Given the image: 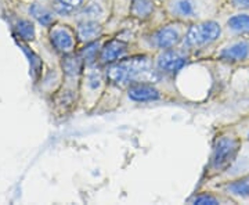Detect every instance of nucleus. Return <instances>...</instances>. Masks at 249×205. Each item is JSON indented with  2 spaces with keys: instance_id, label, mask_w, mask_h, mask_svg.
I'll return each instance as SVG.
<instances>
[{
  "instance_id": "nucleus-10",
  "label": "nucleus",
  "mask_w": 249,
  "mask_h": 205,
  "mask_svg": "<svg viewBox=\"0 0 249 205\" xmlns=\"http://www.w3.org/2000/svg\"><path fill=\"white\" fill-rule=\"evenodd\" d=\"M52 37H53L55 47L60 49L61 52H71L73 49V37L68 29H65V28L55 29L52 34Z\"/></svg>"
},
{
  "instance_id": "nucleus-23",
  "label": "nucleus",
  "mask_w": 249,
  "mask_h": 205,
  "mask_svg": "<svg viewBox=\"0 0 249 205\" xmlns=\"http://www.w3.org/2000/svg\"><path fill=\"white\" fill-rule=\"evenodd\" d=\"M232 3L241 9H249V0H232Z\"/></svg>"
},
{
  "instance_id": "nucleus-2",
  "label": "nucleus",
  "mask_w": 249,
  "mask_h": 205,
  "mask_svg": "<svg viewBox=\"0 0 249 205\" xmlns=\"http://www.w3.org/2000/svg\"><path fill=\"white\" fill-rule=\"evenodd\" d=\"M238 149H240L238 139H235L232 136L220 137L216 143V147H214L212 168L214 170H219V172L229 168L235 161V157L238 154Z\"/></svg>"
},
{
  "instance_id": "nucleus-7",
  "label": "nucleus",
  "mask_w": 249,
  "mask_h": 205,
  "mask_svg": "<svg viewBox=\"0 0 249 205\" xmlns=\"http://www.w3.org/2000/svg\"><path fill=\"white\" fill-rule=\"evenodd\" d=\"M186 64V58L178 52H165L158 57V67L166 72L178 71Z\"/></svg>"
},
{
  "instance_id": "nucleus-24",
  "label": "nucleus",
  "mask_w": 249,
  "mask_h": 205,
  "mask_svg": "<svg viewBox=\"0 0 249 205\" xmlns=\"http://www.w3.org/2000/svg\"><path fill=\"white\" fill-rule=\"evenodd\" d=\"M248 139H249V132H248Z\"/></svg>"
},
{
  "instance_id": "nucleus-16",
  "label": "nucleus",
  "mask_w": 249,
  "mask_h": 205,
  "mask_svg": "<svg viewBox=\"0 0 249 205\" xmlns=\"http://www.w3.org/2000/svg\"><path fill=\"white\" fill-rule=\"evenodd\" d=\"M80 4H82V0H60L58 10L64 14H70L73 10L80 7Z\"/></svg>"
},
{
  "instance_id": "nucleus-9",
  "label": "nucleus",
  "mask_w": 249,
  "mask_h": 205,
  "mask_svg": "<svg viewBox=\"0 0 249 205\" xmlns=\"http://www.w3.org/2000/svg\"><path fill=\"white\" fill-rule=\"evenodd\" d=\"M127 52L126 45L119 40H112L106 45V47L101 50V61L103 63H114L116 60L122 58Z\"/></svg>"
},
{
  "instance_id": "nucleus-14",
  "label": "nucleus",
  "mask_w": 249,
  "mask_h": 205,
  "mask_svg": "<svg viewBox=\"0 0 249 205\" xmlns=\"http://www.w3.org/2000/svg\"><path fill=\"white\" fill-rule=\"evenodd\" d=\"M152 11H154V6L150 0H133L132 14L134 17L147 18L148 16H151Z\"/></svg>"
},
{
  "instance_id": "nucleus-19",
  "label": "nucleus",
  "mask_w": 249,
  "mask_h": 205,
  "mask_svg": "<svg viewBox=\"0 0 249 205\" xmlns=\"http://www.w3.org/2000/svg\"><path fill=\"white\" fill-rule=\"evenodd\" d=\"M194 204H219V200L208 194H201L194 198Z\"/></svg>"
},
{
  "instance_id": "nucleus-12",
  "label": "nucleus",
  "mask_w": 249,
  "mask_h": 205,
  "mask_svg": "<svg viewBox=\"0 0 249 205\" xmlns=\"http://www.w3.org/2000/svg\"><path fill=\"white\" fill-rule=\"evenodd\" d=\"M226 190L235 197H242V198H249V176L242 178L237 182H232L227 185Z\"/></svg>"
},
{
  "instance_id": "nucleus-5",
  "label": "nucleus",
  "mask_w": 249,
  "mask_h": 205,
  "mask_svg": "<svg viewBox=\"0 0 249 205\" xmlns=\"http://www.w3.org/2000/svg\"><path fill=\"white\" fill-rule=\"evenodd\" d=\"M249 57V43L247 40H238L230 46L224 47L220 52V58L230 63L244 61Z\"/></svg>"
},
{
  "instance_id": "nucleus-4",
  "label": "nucleus",
  "mask_w": 249,
  "mask_h": 205,
  "mask_svg": "<svg viewBox=\"0 0 249 205\" xmlns=\"http://www.w3.org/2000/svg\"><path fill=\"white\" fill-rule=\"evenodd\" d=\"M169 10L176 17L196 18L199 16V3L198 0H172Z\"/></svg>"
},
{
  "instance_id": "nucleus-18",
  "label": "nucleus",
  "mask_w": 249,
  "mask_h": 205,
  "mask_svg": "<svg viewBox=\"0 0 249 205\" xmlns=\"http://www.w3.org/2000/svg\"><path fill=\"white\" fill-rule=\"evenodd\" d=\"M80 68V63L78 58H75V57H70V58H67V61H65V70L68 74H72V75H75V74H78Z\"/></svg>"
},
{
  "instance_id": "nucleus-11",
  "label": "nucleus",
  "mask_w": 249,
  "mask_h": 205,
  "mask_svg": "<svg viewBox=\"0 0 249 205\" xmlns=\"http://www.w3.org/2000/svg\"><path fill=\"white\" fill-rule=\"evenodd\" d=\"M78 34H79V37L82 40L90 42V40H94L97 36H100V34H101V27H100V24H97L96 21L86 19L78 28Z\"/></svg>"
},
{
  "instance_id": "nucleus-1",
  "label": "nucleus",
  "mask_w": 249,
  "mask_h": 205,
  "mask_svg": "<svg viewBox=\"0 0 249 205\" xmlns=\"http://www.w3.org/2000/svg\"><path fill=\"white\" fill-rule=\"evenodd\" d=\"M109 80L115 85H127L130 82H154L160 76L154 70L151 61L145 57H137L114 64L107 71Z\"/></svg>"
},
{
  "instance_id": "nucleus-21",
  "label": "nucleus",
  "mask_w": 249,
  "mask_h": 205,
  "mask_svg": "<svg viewBox=\"0 0 249 205\" xmlns=\"http://www.w3.org/2000/svg\"><path fill=\"white\" fill-rule=\"evenodd\" d=\"M100 82H101V78H100V74L98 72H91L89 75V85L91 88H97L100 86Z\"/></svg>"
},
{
  "instance_id": "nucleus-6",
  "label": "nucleus",
  "mask_w": 249,
  "mask_h": 205,
  "mask_svg": "<svg viewBox=\"0 0 249 205\" xmlns=\"http://www.w3.org/2000/svg\"><path fill=\"white\" fill-rule=\"evenodd\" d=\"M129 97L134 101H152L160 97V93L151 85L147 83H134L129 88Z\"/></svg>"
},
{
  "instance_id": "nucleus-13",
  "label": "nucleus",
  "mask_w": 249,
  "mask_h": 205,
  "mask_svg": "<svg viewBox=\"0 0 249 205\" xmlns=\"http://www.w3.org/2000/svg\"><path fill=\"white\" fill-rule=\"evenodd\" d=\"M229 29H231L235 34H248L249 32V16L238 14L229 19L227 22Z\"/></svg>"
},
{
  "instance_id": "nucleus-3",
  "label": "nucleus",
  "mask_w": 249,
  "mask_h": 205,
  "mask_svg": "<svg viewBox=\"0 0 249 205\" xmlns=\"http://www.w3.org/2000/svg\"><path fill=\"white\" fill-rule=\"evenodd\" d=\"M220 34H222V29L219 27V24H216L213 21L202 22V24L190 28L186 36V43L193 47L209 45L214 42L220 36Z\"/></svg>"
},
{
  "instance_id": "nucleus-8",
  "label": "nucleus",
  "mask_w": 249,
  "mask_h": 205,
  "mask_svg": "<svg viewBox=\"0 0 249 205\" xmlns=\"http://www.w3.org/2000/svg\"><path fill=\"white\" fill-rule=\"evenodd\" d=\"M178 40H180V32L173 27L162 28L154 35V43L160 49L173 47Z\"/></svg>"
},
{
  "instance_id": "nucleus-22",
  "label": "nucleus",
  "mask_w": 249,
  "mask_h": 205,
  "mask_svg": "<svg viewBox=\"0 0 249 205\" xmlns=\"http://www.w3.org/2000/svg\"><path fill=\"white\" fill-rule=\"evenodd\" d=\"M21 25H22V27H21V32H22V35L28 36V39L34 36V29H32V25H29L28 22H22Z\"/></svg>"
},
{
  "instance_id": "nucleus-15",
  "label": "nucleus",
  "mask_w": 249,
  "mask_h": 205,
  "mask_svg": "<svg viewBox=\"0 0 249 205\" xmlns=\"http://www.w3.org/2000/svg\"><path fill=\"white\" fill-rule=\"evenodd\" d=\"M103 14H104V10L98 3H91L82 13V16H85L86 19H91V21H94L97 17H101Z\"/></svg>"
},
{
  "instance_id": "nucleus-17",
  "label": "nucleus",
  "mask_w": 249,
  "mask_h": 205,
  "mask_svg": "<svg viewBox=\"0 0 249 205\" xmlns=\"http://www.w3.org/2000/svg\"><path fill=\"white\" fill-rule=\"evenodd\" d=\"M32 13H34V16H35L40 22H43V24H50L52 19H53L52 14H50L49 11H46L45 9H40V7H37V6H35V7L32 9Z\"/></svg>"
},
{
  "instance_id": "nucleus-20",
  "label": "nucleus",
  "mask_w": 249,
  "mask_h": 205,
  "mask_svg": "<svg viewBox=\"0 0 249 205\" xmlns=\"http://www.w3.org/2000/svg\"><path fill=\"white\" fill-rule=\"evenodd\" d=\"M97 49H98V45H90L89 47L83 52L85 58H86L88 61H93V60H94V57H96V53H97Z\"/></svg>"
}]
</instances>
